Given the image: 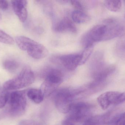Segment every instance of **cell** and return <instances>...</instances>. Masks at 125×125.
I'll return each mask as SVG.
<instances>
[{"mask_svg": "<svg viewBox=\"0 0 125 125\" xmlns=\"http://www.w3.org/2000/svg\"><path fill=\"white\" fill-rule=\"evenodd\" d=\"M18 47L26 51L30 57L35 59H41L47 56L48 51L44 45L24 36H18L15 39Z\"/></svg>", "mask_w": 125, "mask_h": 125, "instance_id": "1", "label": "cell"}, {"mask_svg": "<svg viewBox=\"0 0 125 125\" xmlns=\"http://www.w3.org/2000/svg\"><path fill=\"white\" fill-rule=\"evenodd\" d=\"M115 69L114 66L106 63L102 54H97L95 56L91 66V74L93 80L106 82L108 77Z\"/></svg>", "mask_w": 125, "mask_h": 125, "instance_id": "2", "label": "cell"}, {"mask_svg": "<svg viewBox=\"0 0 125 125\" xmlns=\"http://www.w3.org/2000/svg\"><path fill=\"white\" fill-rule=\"evenodd\" d=\"M35 79L32 70L29 67H25L16 77L6 81L3 84V88L7 91L21 89L32 84Z\"/></svg>", "mask_w": 125, "mask_h": 125, "instance_id": "3", "label": "cell"}, {"mask_svg": "<svg viewBox=\"0 0 125 125\" xmlns=\"http://www.w3.org/2000/svg\"><path fill=\"white\" fill-rule=\"evenodd\" d=\"M25 91H15L10 93L8 111L10 116H20L25 113L27 105Z\"/></svg>", "mask_w": 125, "mask_h": 125, "instance_id": "4", "label": "cell"}, {"mask_svg": "<svg viewBox=\"0 0 125 125\" xmlns=\"http://www.w3.org/2000/svg\"><path fill=\"white\" fill-rule=\"evenodd\" d=\"M44 80L41 85L40 90L44 97L49 96L57 90L62 81V73L57 69L51 68L44 74Z\"/></svg>", "mask_w": 125, "mask_h": 125, "instance_id": "5", "label": "cell"}, {"mask_svg": "<svg viewBox=\"0 0 125 125\" xmlns=\"http://www.w3.org/2000/svg\"><path fill=\"white\" fill-rule=\"evenodd\" d=\"M79 91L62 89L57 91L53 98L54 103L58 110L63 114L68 113L72 106L73 101Z\"/></svg>", "mask_w": 125, "mask_h": 125, "instance_id": "6", "label": "cell"}, {"mask_svg": "<svg viewBox=\"0 0 125 125\" xmlns=\"http://www.w3.org/2000/svg\"><path fill=\"white\" fill-rule=\"evenodd\" d=\"M91 105L87 103L78 102L73 103L69 111L67 119L73 122H84L90 118Z\"/></svg>", "mask_w": 125, "mask_h": 125, "instance_id": "7", "label": "cell"}, {"mask_svg": "<svg viewBox=\"0 0 125 125\" xmlns=\"http://www.w3.org/2000/svg\"><path fill=\"white\" fill-rule=\"evenodd\" d=\"M97 101L102 109L106 110L111 105H119L125 102V92H106L99 96Z\"/></svg>", "mask_w": 125, "mask_h": 125, "instance_id": "8", "label": "cell"}, {"mask_svg": "<svg viewBox=\"0 0 125 125\" xmlns=\"http://www.w3.org/2000/svg\"><path fill=\"white\" fill-rule=\"evenodd\" d=\"M60 63L68 70L73 71L80 65L81 54H71L62 55L58 58Z\"/></svg>", "mask_w": 125, "mask_h": 125, "instance_id": "9", "label": "cell"}, {"mask_svg": "<svg viewBox=\"0 0 125 125\" xmlns=\"http://www.w3.org/2000/svg\"><path fill=\"white\" fill-rule=\"evenodd\" d=\"M14 12L20 20L24 23L28 17L27 6L28 2L25 0H16L11 1Z\"/></svg>", "mask_w": 125, "mask_h": 125, "instance_id": "10", "label": "cell"}, {"mask_svg": "<svg viewBox=\"0 0 125 125\" xmlns=\"http://www.w3.org/2000/svg\"><path fill=\"white\" fill-rule=\"evenodd\" d=\"M54 31L58 32H70L72 33L76 32V28L73 21L68 17L63 18L55 24L53 26Z\"/></svg>", "mask_w": 125, "mask_h": 125, "instance_id": "11", "label": "cell"}, {"mask_svg": "<svg viewBox=\"0 0 125 125\" xmlns=\"http://www.w3.org/2000/svg\"><path fill=\"white\" fill-rule=\"evenodd\" d=\"M26 95L30 100L36 104L41 103L44 98V96L40 89H30L27 91Z\"/></svg>", "mask_w": 125, "mask_h": 125, "instance_id": "12", "label": "cell"}, {"mask_svg": "<svg viewBox=\"0 0 125 125\" xmlns=\"http://www.w3.org/2000/svg\"><path fill=\"white\" fill-rule=\"evenodd\" d=\"M72 18L75 23H85L90 20L89 15L82 11L75 10L72 13Z\"/></svg>", "mask_w": 125, "mask_h": 125, "instance_id": "13", "label": "cell"}, {"mask_svg": "<svg viewBox=\"0 0 125 125\" xmlns=\"http://www.w3.org/2000/svg\"><path fill=\"white\" fill-rule=\"evenodd\" d=\"M106 7L110 11L113 12H118L120 11L122 8L121 1L118 0H109L105 1Z\"/></svg>", "mask_w": 125, "mask_h": 125, "instance_id": "14", "label": "cell"}, {"mask_svg": "<svg viewBox=\"0 0 125 125\" xmlns=\"http://www.w3.org/2000/svg\"><path fill=\"white\" fill-rule=\"evenodd\" d=\"M3 67L9 72H12L17 70L19 67L18 62L12 59H7L3 63Z\"/></svg>", "mask_w": 125, "mask_h": 125, "instance_id": "15", "label": "cell"}, {"mask_svg": "<svg viewBox=\"0 0 125 125\" xmlns=\"http://www.w3.org/2000/svg\"><path fill=\"white\" fill-rule=\"evenodd\" d=\"M116 51L118 56L122 58L125 59V34L122 36L117 42Z\"/></svg>", "mask_w": 125, "mask_h": 125, "instance_id": "16", "label": "cell"}, {"mask_svg": "<svg viewBox=\"0 0 125 125\" xmlns=\"http://www.w3.org/2000/svg\"><path fill=\"white\" fill-rule=\"evenodd\" d=\"M93 48L94 45H91L85 47L83 51L81 54V59L80 65L84 64L87 61L93 51Z\"/></svg>", "mask_w": 125, "mask_h": 125, "instance_id": "17", "label": "cell"}, {"mask_svg": "<svg viewBox=\"0 0 125 125\" xmlns=\"http://www.w3.org/2000/svg\"><path fill=\"white\" fill-rule=\"evenodd\" d=\"M10 93L3 89H0V109L4 107L8 103Z\"/></svg>", "mask_w": 125, "mask_h": 125, "instance_id": "18", "label": "cell"}, {"mask_svg": "<svg viewBox=\"0 0 125 125\" xmlns=\"http://www.w3.org/2000/svg\"><path fill=\"white\" fill-rule=\"evenodd\" d=\"M0 42L7 45H12L14 44V40L10 35L0 29Z\"/></svg>", "mask_w": 125, "mask_h": 125, "instance_id": "19", "label": "cell"}, {"mask_svg": "<svg viewBox=\"0 0 125 125\" xmlns=\"http://www.w3.org/2000/svg\"><path fill=\"white\" fill-rule=\"evenodd\" d=\"M113 125H125V112L113 117Z\"/></svg>", "mask_w": 125, "mask_h": 125, "instance_id": "20", "label": "cell"}, {"mask_svg": "<svg viewBox=\"0 0 125 125\" xmlns=\"http://www.w3.org/2000/svg\"><path fill=\"white\" fill-rule=\"evenodd\" d=\"M98 116L94 117H90L85 122H84L83 125H100Z\"/></svg>", "mask_w": 125, "mask_h": 125, "instance_id": "21", "label": "cell"}, {"mask_svg": "<svg viewBox=\"0 0 125 125\" xmlns=\"http://www.w3.org/2000/svg\"><path fill=\"white\" fill-rule=\"evenodd\" d=\"M70 2L71 4L77 9L76 10L83 11L85 9L84 6L81 2V1L71 0Z\"/></svg>", "mask_w": 125, "mask_h": 125, "instance_id": "22", "label": "cell"}, {"mask_svg": "<svg viewBox=\"0 0 125 125\" xmlns=\"http://www.w3.org/2000/svg\"><path fill=\"white\" fill-rule=\"evenodd\" d=\"M9 7V3L7 1L0 0V9L5 11L8 9Z\"/></svg>", "mask_w": 125, "mask_h": 125, "instance_id": "23", "label": "cell"}, {"mask_svg": "<svg viewBox=\"0 0 125 125\" xmlns=\"http://www.w3.org/2000/svg\"><path fill=\"white\" fill-rule=\"evenodd\" d=\"M19 125H37L36 123L33 120H25L20 122Z\"/></svg>", "mask_w": 125, "mask_h": 125, "instance_id": "24", "label": "cell"}, {"mask_svg": "<svg viewBox=\"0 0 125 125\" xmlns=\"http://www.w3.org/2000/svg\"><path fill=\"white\" fill-rule=\"evenodd\" d=\"M62 125H75L73 122L70 121L69 120L67 119L64 120L62 122Z\"/></svg>", "mask_w": 125, "mask_h": 125, "instance_id": "25", "label": "cell"}, {"mask_svg": "<svg viewBox=\"0 0 125 125\" xmlns=\"http://www.w3.org/2000/svg\"><path fill=\"white\" fill-rule=\"evenodd\" d=\"M1 18H2V16H1V14L0 13V20H1Z\"/></svg>", "mask_w": 125, "mask_h": 125, "instance_id": "26", "label": "cell"}]
</instances>
